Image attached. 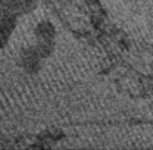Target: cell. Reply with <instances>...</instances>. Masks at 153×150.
<instances>
[{
    "instance_id": "cell-1",
    "label": "cell",
    "mask_w": 153,
    "mask_h": 150,
    "mask_svg": "<svg viewBox=\"0 0 153 150\" xmlns=\"http://www.w3.org/2000/svg\"><path fill=\"white\" fill-rule=\"evenodd\" d=\"M36 34L41 40H52V37L55 36V27L50 22H41L36 28Z\"/></svg>"
}]
</instances>
